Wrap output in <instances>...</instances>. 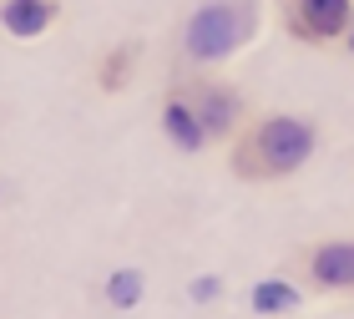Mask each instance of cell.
I'll return each mask as SVG.
<instances>
[{"mask_svg": "<svg viewBox=\"0 0 354 319\" xmlns=\"http://www.w3.org/2000/svg\"><path fill=\"white\" fill-rule=\"evenodd\" d=\"M319 152V122L299 117V111H263L238 127L228 167L238 183H283L299 167H309V157Z\"/></svg>", "mask_w": 354, "mask_h": 319, "instance_id": "6da1fadb", "label": "cell"}, {"mask_svg": "<svg viewBox=\"0 0 354 319\" xmlns=\"http://www.w3.org/2000/svg\"><path fill=\"white\" fill-rule=\"evenodd\" d=\"M259 0H192L177 26V61L183 71L223 66L259 36Z\"/></svg>", "mask_w": 354, "mask_h": 319, "instance_id": "7a4b0ae2", "label": "cell"}, {"mask_svg": "<svg viewBox=\"0 0 354 319\" xmlns=\"http://www.w3.org/2000/svg\"><path fill=\"white\" fill-rule=\"evenodd\" d=\"M172 86L192 102V111H198V122L207 127L213 142H233L238 127L248 122L243 91H238L233 82H223L218 71H183V76H172Z\"/></svg>", "mask_w": 354, "mask_h": 319, "instance_id": "3957f363", "label": "cell"}, {"mask_svg": "<svg viewBox=\"0 0 354 319\" xmlns=\"http://www.w3.org/2000/svg\"><path fill=\"white\" fill-rule=\"evenodd\" d=\"M304 294H334L354 299V238H314L288 253Z\"/></svg>", "mask_w": 354, "mask_h": 319, "instance_id": "277c9868", "label": "cell"}, {"mask_svg": "<svg viewBox=\"0 0 354 319\" xmlns=\"http://www.w3.org/2000/svg\"><path fill=\"white\" fill-rule=\"evenodd\" d=\"M279 21L299 46L329 51V46H344V30L354 21V0H279Z\"/></svg>", "mask_w": 354, "mask_h": 319, "instance_id": "5b68a950", "label": "cell"}, {"mask_svg": "<svg viewBox=\"0 0 354 319\" xmlns=\"http://www.w3.org/2000/svg\"><path fill=\"white\" fill-rule=\"evenodd\" d=\"M157 127H162V137L172 142L177 152H207L213 147V137H207V127L198 122V111H192V102L167 82L162 102H157Z\"/></svg>", "mask_w": 354, "mask_h": 319, "instance_id": "8992f818", "label": "cell"}, {"mask_svg": "<svg viewBox=\"0 0 354 319\" xmlns=\"http://www.w3.org/2000/svg\"><path fill=\"white\" fill-rule=\"evenodd\" d=\"M61 0H0V30L10 41H41L61 26Z\"/></svg>", "mask_w": 354, "mask_h": 319, "instance_id": "52a82bcc", "label": "cell"}, {"mask_svg": "<svg viewBox=\"0 0 354 319\" xmlns=\"http://www.w3.org/2000/svg\"><path fill=\"white\" fill-rule=\"evenodd\" d=\"M137 61H142V46L137 41H117L102 61H96V71H91L96 91H106V97L127 91V86H132V76H137Z\"/></svg>", "mask_w": 354, "mask_h": 319, "instance_id": "ba28073f", "label": "cell"}, {"mask_svg": "<svg viewBox=\"0 0 354 319\" xmlns=\"http://www.w3.org/2000/svg\"><path fill=\"white\" fill-rule=\"evenodd\" d=\"M248 309L263 314V319H283V314L304 309V284H294V279H259L248 289Z\"/></svg>", "mask_w": 354, "mask_h": 319, "instance_id": "9c48e42d", "label": "cell"}, {"mask_svg": "<svg viewBox=\"0 0 354 319\" xmlns=\"http://www.w3.org/2000/svg\"><path fill=\"white\" fill-rule=\"evenodd\" d=\"M142 294H147V279H142V268H111L106 284H102V299L111 309H137Z\"/></svg>", "mask_w": 354, "mask_h": 319, "instance_id": "30bf717a", "label": "cell"}, {"mask_svg": "<svg viewBox=\"0 0 354 319\" xmlns=\"http://www.w3.org/2000/svg\"><path fill=\"white\" fill-rule=\"evenodd\" d=\"M218 294H223V279H213V274L192 279V299H198V304H207V299H218Z\"/></svg>", "mask_w": 354, "mask_h": 319, "instance_id": "8fae6325", "label": "cell"}, {"mask_svg": "<svg viewBox=\"0 0 354 319\" xmlns=\"http://www.w3.org/2000/svg\"><path fill=\"white\" fill-rule=\"evenodd\" d=\"M344 51H354V21H349V30H344Z\"/></svg>", "mask_w": 354, "mask_h": 319, "instance_id": "7c38bea8", "label": "cell"}, {"mask_svg": "<svg viewBox=\"0 0 354 319\" xmlns=\"http://www.w3.org/2000/svg\"><path fill=\"white\" fill-rule=\"evenodd\" d=\"M0 198H6V188H0Z\"/></svg>", "mask_w": 354, "mask_h": 319, "instance_id": "4fadbf2b", "label": "cell"}]
</instances>
